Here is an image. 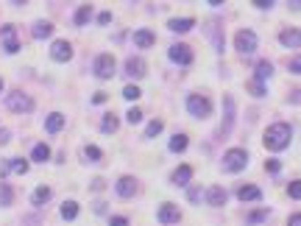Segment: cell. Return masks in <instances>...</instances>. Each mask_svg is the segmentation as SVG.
Wrapping results in <instances>:
<instances>
[{
    "mask_svg": "<svg viewBox=\"0 0 301 226\" xmlns=\"http://www.w3.org/2000/svg\"><path fill=\"white\" fill-rule=\"evenodd\" d=\"M293 137V129L287 123H274V126H268L265 131V148L268 151H284L287 142Z\"/></svg>",
    "mask_w": 301,
    "mask_h": 226,
    "instance_id": "obj_1",
    "label": "cell"
},
{
    "mask_svg": "<svg viewBox=\"0 0 301 226\" xmlns=\"http://www.w3.org/2000/svg\"><path fill=\"white\" fill-rule=\"evenodd\" d=\"M246 165H248V154H246L243 148H232V151H226L223 168L229 170V173H240V170H246Z\"/></svg>",
    "mask_w": 301,
    "mask_h": 226,
    "instance_id": "obj_2",
    "label": "cell"
},
{
    "mask_svg": "<svg viewBox=\"0 0 301 226\" xmlns=\"http://www.w3.org/2000/svg\"><path fill=\"white\" fill-rule=\"evenodd\" d=\"M234 48H237V53H243V56L254 53L257 51V34H254V31H237V34H234Z\"/></svg>",
    "mask_w": 301,
    "mask_h": 226,
    "instance_id": "obj_3",
    "label": "cell"
},
{
    "mask_svg": "<svg viewBox=\"0 0 301 226\" xmlns=\"http://www.w3.org/2000/svg\"><path fill=\"white\" fill-rule=\"evenodd\" d=\"M6 106H9L11 112L26 114V112H31V109H34V101H31V98H28L26 92H17V89H14V92H11L9 98H6Z\"/></svg>",
    "mask_w": 301,
    "mask_h": 226,
    "instance_id": "obj_4",
    "label": "cell"
},
{
    "mask_svg": "<svg viewBox=\"0 0 301 226\" xmlns=\"http://www.w3.org/2000/svg\"><path fill=\"white\" fill-rule=\"evenodd\" d=\"M187 112L192 114V117H209V112H212V104H209L204 95H190V98H187Z\"/></svg>",
    "mask_w": 301,
    "mask_h": 226,
    "instance_id": "obj_5",
    "label": "cell"
},
{
    "mask_svg": "<svg viewBox=\"0 0 301 226\" xmlns=\"http://www.w3.org/2000/svg\"><path fill=\"white\" fill-rule=\"evenodd\" d=\"M95 76L98 79H112L114 76V56L112 53H101L95 59Z\"/></svg>",
    "mask_w": 301,
    "mask_h": 226,
    "instance_id": "obj_6",
    "label": "cell"
},
{
    "mask_svg": "<svg viewBox=\"0 0 301 226\" xmlns=\"http://www.w3.org/2000/svg\"><path fill=\"white\" fill-rule=\"evenodd\" d=\"M167 56H170V61H176V64H184L187 67L190 61H192V51H190L187 45H173L170 51H167Z\"/></svg>",
    "mask_w": 301,
    "mask_h": 226,
    "instance_id": "obj_7",
    "label": "cell"
},
{
    "mask_svg": "<svg viewBox=\"0 0 301 226\" xmlns=\"http://www.w3.org/2000/svg\"><path fill=\"white\" fill-rule=\"evenodd\" d=\"M0 36H3V48H6V53H17V51H20V39H17V31H14V26H3Z\"/></svg>",
    "mask_w": 301,
    "mask_h": 226,
    "instance_id": "obj_8",
    "label": "cell"
},
{
    "mask_svg": "<svg viewBox=\"0 0 301 226\" xmlns=\"http://www.w3.org/2000/svg\"><path fill=\"white\" fill-rule=\"evenodd\" d=\"M51 56H53L56 61H70V59H73V45L64 42V39L53 42V45H51Z\"/></svg>",
    "mask_w": 301,
    "mask_h": 226,
    "instance_id": "obj_9",
    "label": "cell"
},
{
    "mask_svg": "<svg viewBox=\"0 0 301 226\" xmlns=\"http://www.w3.org/2000/svg\"><path fill=\"white\" fill-rule=\"evenodd\" d=\"M223 109H226V114H223V129H220V134H218V137H226V134H229V129H232V123H234V101H232V95L223 98Z\"/></svg>",
    "mask_w": 301,
    "mask_h": 226,
    "instance_id": "obj_10",
    "label": "cell"
},
{
    "mask_svg": "<svg viewBox=\"0 0 301 226\" xmlns=\"http://www.w3.org/2000/svg\"><path fill=\"white\" fill-rule=\"evenodd\" d=\"M279 42L284 48H301V31L299 28H284L282 34H279Z\"/></svg>",
    "mask_w": 301,
    "mask_h": 226,
    "instance_id": "obj_11",
    "label": "cell"
},
{
    "mask_svg": "<svg viewBox=\"0 0 301 226\" xmlns=\"http://www.w3.org/2000/svg\"><path fill=\"white\" fill-rule=\"evenodd\" d=\"M117 196H120V198H131V196H137V179L123 176L120 182H117Z\"/></svg>",
    "mask_w": 301,
    "mask_h": 226,
    "instance_id": "obj_12",
    "label": "cell"
},
{
    "mask_svg": "<svg viewBox=\"0 0 301 226\" xmlns=\"http://www.w3.org/2000/svg\"><path fill=\"white\" fill-rule=\"evenodd\" d=\"M181 218V212H179V207H173V204H162V207H159V221H162V224H176V221H179Z\"/></svg>",
    "mask_w": 301,
    "mask_h": 226,
    "instance_id": "obj_13",
    "label": "cell"
},
{
    "mask_svg": "<svg viewBox=\"0 0 301 226\" xmlns=\"http://www.w3.org/2000/svg\"><path fill=\"white\" fill-rule=\"evenodd\" d=\"M167 28L170 31H176V34H187V31H192L195 28V20H190V17H176L167 23Z\"/></svg>",
    "mask_w": 301,
    "mask_h": 226,
    "instance_id": "obj_14",
    "label": "cell"
},
{
    "mask_svg": "<svg viewBox=\"0 0 301 226\" xmlns=\"http://www.w3.org/2000/svg\"><path fill=\"white\" fill-rule=\"evenodd\" d=\"M237 198L240 201H259L262 198V190L257 184H246V187H237Z\"/></svg>",
    "mask_w": 301,
    "mask_h": 226,
    "instance_id": "obj_15",
    "label": "cell"
},
{
    "mask_svg": "<svg viewBox=\"0 0 301 226\" xmlns=\"http://www.w3.org/2000/svg\"><path fill=\"white\" fill-rule=\"evenodd\" d=\"M126 76H131V79H142V76H145V61L142 59H129L126 61Z\"/></svg>",
    "mask_w": 301,
    "mask_h": 226,
    "instance_id": "obj_16",
    "label": "cell"
},
{
    "mask_svg": "<svg viewBox=\"0 0 301 226\" xmlns=\"http://www.w3.org/2000/svg\"><path fill=\"white\" fill-rule=\"evenodd\" d=\"M154 42H156V36L151 34L148 28H139L137 34H134V45H137V48H151Z\"/></svg>",
    "mask_w": 301,
    "mask_h": 226,
    "instance_id": "obj_17",
    "label": "cell"
},
{
    "mask_svg": "<svg viewBox=\"0 0 301 226\" xmlns=\"http://www.w3.org/2000/svg\"><path fill=\"white\" fill-rule=\"evenodd\" d=\"M45 129L51 131V134H56V131H61V129H64V114H59V112L48 114V120H45Z\"/></svg>",
    "mask_w": 301,
    "mask_h": 226,
    "instance_id": "obj_18",
    "label": "cell"
},
{
    "mask_svg": "<svg viewBox=\"0 0 301 226\" xmlns=\"http://www.w3.org/2000/svg\"><path fill=\"white\" fill-rule=\"evenodd\" d=\"M207 201L212 204V207H223V204H226V190H223V187H209Z\"/></svg>",
    "mask_w": 301,
    "mask_h": 226,
    "instance_id": "obj_19",
    "label": "cell"
},
{
    "mask_svg": "<svg viewBox=\"0 0 301 226\" xmlns=\"http://www.w3.org/2000/svg\"><path fill=\"white\" fill-rule=\"evenodd\" d=\"M48 201H51V187H36V190L31 193V204H34V207H42Z\"/></svg>",
    "mask_w": 301,
    "mask_h": 226,
    "instance_id": "obj_20",
    "label": "cell"
},
{
    "mask_svg": "<svg viewBox=\"0 0 301 226\" xmlns=\"http://www.w3.org/2000/svg\"><path fill=\"white\" fill-rule=\"evenodd\" d=\"M190 176H192V168L190 165H181L176 173H173V184H179V187H184V184L190 182Z\"/></svg>",
    "mask_w": 301,
    "mask_h": 226,
    "instance_id": "obj_21",
    "label": "cell"
},
{
    "mask_svg": "<svg viewBox=\"0 0 301 226\" xmlns=\"http://www.w3.org/2000/svg\"><path fill=\"white\" fill-rule=\"evenodd\" d=\"M48 157H51V148L45 145V142L34 145V151H31V159H34V162H48Z\"/></svg>",
    "mask_w": 301,
    "mask_h": 226,
    "instance_id": "obj_22",
    "label": "cell"
},
{
    "mask_svg": "<svg viewBox=\"0 0 301 226\" xmlns=\"http://www.w3.org/2000/svg\"><path fill=\"white\" fill-rule=\"evenodd\" d=\"M51 34H53L51 23H45V20H42V23H36V26H34V36H36V39H48Z\"/></svg>",
    "mask_w": 301,
    "mask_h": 226,
    "instance_id": "obj_23",
    "label": "cell"
},
{
    "mask_svg": "<svg viewBox=\"0 0 301 226\" xmlns=\"http://www.w3.org/2000/svg\"><path fill=\"white\" fill-rule=\"evenodd\" d=\"M89 17H92V6H78V11H76V26H86V23H89Z\"/></svg>",
    "mask_w": 301,
    "mask_h": 226,
    "instance_id": "obj_24",
    "label": "cell"
},
{
    "mask_svg": "<svg viewBox=\"0 0 301 226\" xmlns=\"http://www.w3.org/2000/svg\"><path fill=\"white\" fill-rule=\"evenodd\" d=\"M76 215H78V204L76 201H64V204H61V218H64V221H73Z\"/></svg>",
    "mask_w": 301,
    "mask_h": 226,
    "instance_id": "obj_25",
    "label": "cell"
},
{
    "mask_svg": "<svg viewBox=\"0 0 301 226\" xmlns=\"http://www.w3.org/2000/svg\"><path fill=\"white\" fill-rule=\"evenodd\" d=\"M254 73H257V81H265L268 76L274 73V67H271V61H259V64H257V70H254Z\"/></svg>",
    "mask_w": 301,
    "mask_h": 226,
    "instance_id": "obj_26",
    "label": "cell"
},
{
    "mask_svg": "<svg viewBox=\"0 0 301 226\" xmlns=\"http://www.w3.org/2000/svg\"><path fill=\"white\" fill-rule=\"evenodd\" d=\"M11 198H14V190H11L9 184H0V207H9Z\"/></svg>",
    "mask_w": 301,
    "mask_h": 226,
    "instance_id": "obj_27",
    "label": "cell"
},
{
    "mask_svg": "<svg viewBox=\"0 0 301 226\" xmlns=\"http://www.w3.org/2000/svg\"><path fill=\"white\" fill-rule=\"evenodd\" d=\"M187 134H176V137L170 140V151H176V154H179V151H184V148H187Z\"/></svg>",
    "mask_w": 301,
    "mask_h": 226,
    "instance_id": "obj_28",
    "label": "cell"
},
{
    "mask_svg": "<svg viewBox=\"0 0 301 226\" xmlns=\"http://www.w3.org/2000/svg\"><path fill=\"white\" fill-rule=\"evenodd\" d=\"M101 129H104V134H114V131H117V117H114V114H106L104 123H101Z\"/></svg>",
    "mask_w": 301,
    "mask_h": 226,
    "instance_id": "obj_29",
    "label": "cell"
},
{
    "mask_svg": "<svg viewBox=\"0 0 301 226\" xmlns=\"http://www.w3.org/2000/svg\"><path fill=\"white\" fill-rule=\"evenodd\" d=\"M248 92H251V95H257V98H265V92H268V89H265V81H257V79H254L248 84Z\"/></svg>",
    "mask_w": 301,
    "mask_h": 226,
    "instance_id": "obj_30",
    "label": "cell"
},
{
    "mask_svg": "<svg viewBox=\"0 0 301 226\" xmlns=\"http://www.w3.org/2000/svg\"><path fill=\"white\" fill-rule=\"evenodd\" d=\"M123 98H126V101H137V98H139V87H137V84H126V87H123Z\"/></svg>",
    "mask_w": 301,
    "mask_h": 226,
    "instance_id": "obj_31",
    "label": "cell"
},
{
    "mask_svg": "<svg viewBox=\"0 0 301 226\" xmlns=\"http://www.w3.org/2000/svg\"><path fill=\"white\" fill-rule=\"evenodd\" d=\"M84 157L89 159V162H98V159L104 157V154H101V148H95V145H86V148H84Z\"/></svg>",
    "mask_w": 301,
    "mask_h": 226,
    "instance_id": "obj_32",
    "label": "cell"
},
{
    "mask_svg": "<svg viewBox=\"0 0 301 226\" xmlns=\"http://www.w3.org/2000/svg\"><path fill=\"white\" fill-rule=\"evenodd\" d=\"M9 165H11V170H14V173H26V170H28V162H26V159H11Z\"/></svg>",
    "mask_w": 301,
    "mask_h": 226,
    "instance_id": "obj_33",
    "label": "cell"
},
{
    "mask_svg": "<svg viewBox=\"0 0 301 226\" xmlns=\"http://www.w3.org/2000/svg\"><path fill=\"white\" fill-rule=\"evenodd\" d=\"M162 131V120H154V123H148V129H145V137H156Z\"/></svg>",
    "mask_w": 301,
    "mask_h": 226,
    "instance_id": "obj_34",
    "label": "cell"
},
{
    "mask_svg": "<svg viewBox=\"0 0 301 226\" xmlns=\"http://www.w3.org/2000/svg\"><path fill=\"white\" fill-rule=\"evenodd\" d=\"M287 196H290V198H301V182H290V187H287Z\"/></svg>",
    "mask_w": 301,
    "mask_h": 226,
    "instance_id": "obj_35",
    "label": "cell"
},
{
    "mask_svg": "<svg viewBox=\"0 0 301 226\" xmlns=\"http://www.w3.org/2000/svg\"><path fill=\"white\" fill-rule=\"evenodd\" d=\"M142 120V109H129V123H139Z\"/></svg>",
    "mask_w": 301,
    "mask_h": 226,
    "instance_id": "obj_36",
    "label": "cell"
},
{
    "mask_svg": "<svg viewBox=\"0 0 301 226\" xmlns=\"http://www.w3.org/2000/svg\"><path fill=\"white\" fill-rule=\"evenodd\" d=\"M287 67H290V73H299V76H301V56L290 59V64H287Z\"/></svg>",
    "mask_w": 301,
    "mask_h": 226,
    "instance_id": "obj_37",
    "label": "cell"
},
{
    "mask_svg": "<svg viewBox=\"0 0 301 226\" xmlns=\"http://www.w3.org/2000/svg\"><path fill=\"white\" fill-rule=\"evenodd\" d=\"M265 218H268V209H259V212H254L248 221H251V224H259V221H265Z\"/></svg>",
    "mask_w": 301,
    "mask_h": 226,
    "instance_id": "obj_38",
    "label": "cell"
},
{
    "mask_svg": "<svg viewBox=\"0 0 301 226\" xmlns=\"http://www.w3.org/2000/svg\"><path fill=\"white\" fill-rule=\"evenodd\" d=\"M265 168H268V173H276V170H279L282 165H279V159H268V162H265Z\"/></svg>",
    "mask_w": 301,
    "mask_h": 226,
    "instance_id": "obj_39",
    "label": "cell"
},
{
    "mask_svg": "<svg viewBox=\"0 0 301 226\" xmlns=\"http://www.w3.org/2000/svg\"><path fill=\"white\" fill-rule=\"evenodd\" d=\"M109 226H129V221H126V218H112V221H109Z\"/></svg>",
    "mask_w": 301,
    "mask_h": 226,
    "instance_id": "obj_40",
    "label": "cell"
},
{
    "mask_svg": "<svg viewBox=\"0 0 301 226\" xmlns=\"http://www.w3.org/2000/svg\"><path fill=\"white\" fill-rule=\"evenodd\" d=\"M290 101H293V104H301V87H296L290 92Z\"/></svg>",
    "mask_w": 301,
    "mask_h": 226,
    "instance_id": "obj_41",
    "label": "cell"
},
{
    "mask_svg": "<svg viewBox=\"0 0 301 226\" xmlns=\"http://www.w3.org/2000/svg\"><path fill=\"white\" fill-rule=\"evenodd\" d=\"M287 226H301V212H296V215H290V221H287Z\"/></svg>",
    "mask_w": 301,
    "mask_h": 226,
    "instance_id": "obj_42",
    "label": "cell"
},
{
    "mask_svg": "<svg viewBox=\"0 0 301 226\" xmlns=\"http://www.w3.org/2000/svg\"><path fill=\"white\" fill-rule=\"evenodd\" d=\"M254 6H257V9H271L274 3H271V0H254Z\"/></svg>",
    "mask_w": 301,
    "mask_h": 226,
    "instance_id": "obj_43",
    "label": "cell"
},
{
    "mask_svg": "<svg viewBox=\"0 0 301 226\" xmlns=\"http://www.w3.org/2000/svg\"><path fill=\"white\" fill-rule=\"evenodd\" d=\"M9 170H11V165H9V162H3V159H0V176H6Z\"/></svg>",
    "mask_w": 301,
    "mask_h": 226,
    "instance_id": "obj_44",
    "label": "cell"
},
{
    "mask_svg": "<svg viewBox=\"0 0 301 226\" xmlns=\"http://www.w3.org/2000/svg\"><path fill=\"white\" fill-rule=\"evenodd\" d=\"M109 20H112V14H109V11H104V14H101V17H98V23H101V26H106V23H109Z\"/></svg>",
    "mask_w": 301,
    "mask_h": 226,
    "instance_id": "obj_45",
    "label": "cell"
},
{
    "mask_svg": "<svg viewBox=\"0 0 301 226\" xmlns=\"http://www.w3.org/2000/svg\"><path fill=\"white\" fill-rule=\"evenodd\" d=\"M92 101H95V104H104V101H106V95H104V92H95V95H92Z\"/></svg>",
    "mask_w": 301,
    "mask_h": 226,
    "instance_id": "obj_46",
    "label": "cell"
},
{
    "mask_svg": "<svg viewBox=\"0 0 301 226\" xmlns=\"http://www.w3.org/2000/svg\"><path fill=\"white\" fill-rule=\"evenodd\" d=\"M187 198L192 201V204H195V201H198V190H190V193H187Z\"/></svg>",
    "mask_w": 301,
    "mask_h": 226,
    "instance_id": "obj_47",
    "label": "cell"
},
{
    "mask_svg": "<svg viewBox=\"0 0 301 226\" xmlns=\"http://www.w3.org/2000/svg\"><path fill=\"white\" fill-rule=\"evenodd\" d=\"M0 142H9V131H6V129L0 131Z\"/></svg>",
    "mask_w": 301,
    "mask_h": 226,
    "instance_id": "obj_48",
    "label": "cell"
},
{
    "mask_svg": "<svg viewBox=\"0 0 301 226\" xmlns=\"http://www.w3.org/2000/svg\"><path fill=\"white\" fill-rule=\"evenodd\" d=\"M290 9H296V11H299V9H301V0H293V3H290Z\"/></svg>",
    "mask_w": 301,
    "mask_h": 226,
    "instance_id": "obj_49",
    "label": "cell"
},
{
    "mask_svg": "<svg viewBox=\"0 0 301 226\" xmlns=\"http://www.w3.org/2000/svg\"><path fill=\"white\" fill-rule=\"evenodd\" d=\"M0 92H3V79H0Z\"/></svg>",
    "mask_w": 301,
    "mask_h": 226,
    "instance_id": "obj_50",
    "label": "cell"
}]
</instances>
